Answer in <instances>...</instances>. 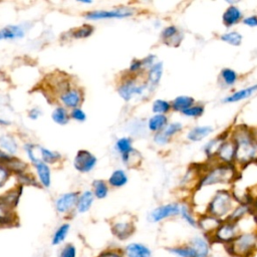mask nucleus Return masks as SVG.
I'll list each match as a JSON object with an SVG mask.
<instances>
[{
  "mask_svg": "<svg viewBox=\"0 0 257 257\" xmlns=\"http://www.w3.org/2000/svg\"><path fill=\"white\" fill-rule=\"evenodd\" d=\"M149 88V84H137L134 79L125 80L119 87L118 93L124 100H130L135 94H143Z\"/></svg>",
  "mask_w": 257,
  "mask_h": 257,
  "instance_id": "nucleus-12",
  "label": "nucleus"
},
{
  "mask_svg": "<svg viewBox=\"0 0 257 257\" xmlns=\"http://www.w3.org/2000/svg\"><path fill=\"white\" fill-rule=\"evenodd\" d=\"M8 176H9V172H8L7 168L0 165V187H2L4 185V183L8 179Z\"/></svg>",
  "mask_w": 257,
  "mask_h": 257,
  "instance_id": "nucleus-51",
  "label": "nucleus"
},
{
  "mask_svg": "<svg viewBox=\"0 0 257 257\" xmlns=\"http://www.w3.org/2000/svg\"><path fill=\"white\" fill-rule=\"evenodd\" d=\"M144 66H143V61L142 60H139V59H134L131 63V66H130V70L133 71V72H136V71H139L140 69H142Z\"/></svg>",
  "mask_w": 257,
  "mask_h": 257,
  "instance_id": "nucleus-52",
  "label": "nucleus"
},
{
  "mask_svg": "<svg viewBox=\"0 0 257 257\" xmlns=\"http://www.w3.org/2000/svg\"><path fill=\"white\" fill-rule=\"evenodd\" d=\"M134 14V10L126 7L115 8L112 10H94L84 14V17L91 20L98 19H111V18H123Z\"/></svg>",
  "mask_w": 257,
  "mask_h": 257,
  "instance_id": "nucleus-8",
  "label": "nucleus"
},
{
  "mask_svg": "<svg viewBox=\"0 0 257 257\" xmlns=\"http://www.w3.org/2000/svg\"><path fill=\"white\" fill-rule=\"evenodd\" d=\"M115 149L121 155L123 163H127L132 154L134 153V149L132 147V141L128 138H121L115 144Z\"/></svg>",
  "mask_w": 257,
  "mask_h": 257,
  "instance_id": "nucleus-24",
  "label": "nucleus"
},
{
  "mask_svg": "<svg viewBox=\"0 0 257 257\" xmlns=\"http://www.w3.org/2000/svg\"><path fill=\"white\" fill-rule=\"evenodd\" d=\"M256 91H257V84H253V85L244 87L240 90H237V91L227 95L226 97H224L223 102L232 103V102H237V101H240V100H244V99L252 96Z\"/></svg>",
  "mask_w": 257,
  "mask_h": 257,
  "instance_id": "nucleus-21",
  "label": "nucleus"
},
{
  "mask_svg": "<svg viewBox=\"0 0 257 257\" xmlns=\"http://www.w3.org/2000/svg\"><path fill=\"white\" fill-rule=\"evenodd\" d=\"M154 141L158 144V145H166L169 143L170 139L168 137H166V135L161 131L159 133H156L155 137H154Z\"/></svg>",
  "mask_w": 257,
  "mask_h": 257,
  "instance_id": "nucleus-49",
  "label": "nucleus"
},
{
  "mask_svg": "<svg viewBox=\"0 0 257 257\" xmlns=\"http://www.w3.org/2000/svg\"><path fill=\"white\" fill-rule=\"evenodd\" d=\"M125 257H152V249L144 243L132 242L122 249Z\"/></svg>",
  "mask_w": 257,
  "mask_h": 257,
  "instance_id": "nucleus-16",
  "label": "nucleus"
},
{
  "mask_svg": "<svg viewBox=\"0 0 257 257\" xmlns=\"http://www.w3.org/2000/svg\"><path fill=\"white\" fill-rule=\"evenodd\" d=\"M231 257H253L257 253V229L242 231L236 239L224 247Z\"/></svg>",
  "mask_w": 257,
  "mask_h": 257,
  "instance_id": "nucleus-4",
  "label": "nucleus"
},
{
  "mask_svg": "<svg viewBox=\"0 0 257 257\" xmlns=\"http://www.w3.org/2000/svg\"><path fill=\"white\" fill-rule=\"evenodd\" d=\"M161 37L167 45L178 46L183 39V34L175 25H169L163 29Z\"/></svg>",
  "mask_w": 257,
  "mask_h": 257,
  "instance_id": "nucleus-18",
  "label": "nucleus"
},
{
  "mask_svg": "<svg viewBox=\"0 0 257 257\" xmlns=\"http://www.w3.org/2000/svg\"><path fill=\"white\" fill-rule=\"evenodd\" d=\"M163 74V63L156 62L148 71V84L152 87L157 85Z\"/></svg>",
  "mask_w": 257,
  "mask_h": 257,
  "instance_id": "nucleus-31",
  "label": "nucleus"
},
{
  "mask_svg": "<svg viewBox=\"0 0 257 257\" xmlns=\"http://www.w3.org/2000/svg\"><path fill=\"white\" fill-rule=\"evenodd\" d=\"M70 116L75 119V120H78V121H84L85 118H86V115L84 113L83 110H81L80 108H73L70 112Z\"/></svg>",
  "mask_w": 257,
  "mask_h": 257,
  "instance_id": "nucleus-48",
  "label": "nucleus"
},
{
  "mask_svg": "<svg viewBox=\"0 0 257 257\" xmlns=\"http://www.w3.org/2000/svg\"><path fill=\"white\" fill-rule=\"evenodd\" d=\"M243 36L238 31H228L220 35V40L233 46H239L242 42Z\"/></svg>",
  "mask_w": 257,
  "mask_h": 257,
  "instance_id": "nucleus-35",
  "label": "nucleus"
},
{
  "mask_svg": "<svg viewBox=\"0 0 257 257\" xmlns=\"http://www.w3.org/2000/svg\"><path fill=\"white\" fill-rule=\"evenodd\" d=\"M166 250L175 257H197L193 248L189 245V243L173 245V246L167 247Z\"/></svg>",
  "mask_w": 257,
  "mask_h": 257,
  "instance_id": "nucleus-23",
  "label": "nucleus"
},
{
  "mask_svg": "<svg viewBox=\"0 0 257 257\" xmlns=\"http://www.w3.org/2000/svg\"><path fill=\"white\" fill-rule=\"evenodd\" d=\"M214 128L210 125H197L192 127L187 134V139L191 142H199L210 136Z\"/></svg>",
  "mask_w": 257,
  "mask_h": 257,
  "instance_id": "nucleus-22",
  "label": "nucleus"
},
{
  "mask_svg": "<svg viewBox=\"0 0 257 257\" xmlns=\"http://www.w3.org/2000/svg\"><path fill=\"white\" fill-rule=\"evenodd\" d=\"M194 104H196L195 98L192 96H189V95H179L176 98H174L173 101L171 102L172 108L174 110L180 111V112H183L184 110L188 109L189 107H191Z\"/></svg>",
  "mask_w": 257,
  "mask_h": 257,
  "instance_id": "nucleus-25",
  "label": "nucleus"
},
{
  "mask_svg": "<svg viewBox=\"0 0 257 257\" xmlns=\"http://www.w3.org/2000/svg\"><path fill=\"white\" fill-rule=\"evenodd\" d=\"M12 159L10 156H8L6 153L0 151V161H4V162H10Z\"/></svg>",
  "mask_w": 257,
  "mask_h": 257,
  "instance_id": "nucleus-54",
  "label": "nucleus"
},
{
  "mask_svg": "<svg viewBox=\"0 0 257 257\" xmlns=\"http://www.w3.org/2000/svg\"><path fill=\"white\" fill-rule=\"evenodd\" d=\"M225 137H226L225 135L224 136H219V137L211 140L210 142H208L205 145L204 152H205V154L207 155V157L209 159L215 158L216 153H217V151H218V149H219V147H220V145H221V143H222V141L224 140Z\"/></svg>",
  "mask_w": 257,
  "mask_h": 257,
  "instance_id": "nucleus-33",
  "label": "nucleus"
},
{
  "mask_svg": "<svg viewBox=\"0 0 257 257\" xmlns=\"http://www.w3.org/2000/svg\"><path fill=\"white\" fill-rule=\"evenodd\" d=\"M35 168H36L40 183L44 187L48 188L50 186V169H49V167L47 166L46 163L39 162V163L35 164Z\"/></svg>",
  "mask_w": 257,
  "mask_h": 257,
  "instance_id": "nucleus-32",
  "label": "nucleus"
},
{
  "mask_svg": "<svg viewBox=\"0 0 257 257\" xmlns=\"http://www.w3.org/2000/svg\"><path fill=\"white\" fill-rule=\"evenodd\" d=\"M189 245L193 248L197 257H210L212 254L213 243L210 237L200 234L192 237L189 240Z\"/></svg>",
  "mask_w": 257,
  "mask_h": 257,
  "instance_id": "nucleus-9",
  "label": "nucleus"
},
{
  "mask_svg": "<svg viewBox=\"0 0 257 257\" xmlns=\"http://www.w3.org/2000/svg\"><path fill=\"white\" fill-rule=\"evenodd\" d=\"M205 112V107L202 104H194L191 107H189L188 109L184 110L182 113L186 116L189 117H199L201 115H203V113Z\"/></svg>",
  "mask_w": 257,
  "mask_h": 257,
  "instance_id": "nucleus-43",
  "label": "nucleus"
},
{
  "mask_svg": "<svg viewBox=\"0 0 257 257\" xmlns=\"http://www.w3.org/2000/svg\"><path fill=\"white\" fill-rule=\"evenodd\" d=\"M59 98L65 106L73 109V108H77V106L81 103L82 94L80 90L76 88H70V89L64 90L59 95Z\"/></svg>",
  "mask_w": 257,
  "mask_h": 257,
  "instance_id": "nucleus-17",
  "label": "nucleus"
},
{
  "mask_svg": "<svg viewBox=\"0 0 257 257\" xmlns=\"http://www.w3.org/2000/svg\"><path fill=\"white\" fill-rule=\"evenodd\" d=\"M93 186V195L97 199H103L106 197L108 193V188L107 185L104 181L102 180H95L92 183Z\"/></svg>",
  "mask_w": 257,
  "mask_h": 257,
  "instance_id": "nucleus-39",
  "label": "nucleus"
},
{
  "mask_svg": "<svg viewBox=\"0 0 257 257\" xmlns=\"http://www.w3.org/2000/svg\"><path fill=\"white\" fill-rule=\"evenodd\" d=\"M95 257H125L123 251L118 248H107L98 253Z\"/></svg>",
  "mask_w": 257,
  "mask_h": 257,
  "instance_id": "nucleus-47",
  "label": "nucleus"
},
{
  "mask_svg": "<svg viewBox=\"0 0 257 257\" xmlns=\"http://www.w3.org/2000/svg\"><path fill=\"white\" fill-rule=\"evenodd\" d=\"M93 200H94V195L91 191H85L83 192L79 197H78V200H77V203H76V211L78 213H85L87 212L92 203H93Z\"/></svg>",
  "mask_w": 257,
  "mask_h": 257,
  "instance_id": "nucleus-27",
  "label": "nucleus"
},
{
  "mask_svg": "<svg viewBox=\"0 0 257 257\" xmlns=\"http://www.w3.org/2000/svg\"><path fill=\"white\" fill-rule=\"evenodd\" d=\"M17 202L18 195H15V193L0 199V226H10L15 222L16 216L14 207Z\"/></svg>",
  "mask_w": 257,
  "mask_h": 257,
  "instance_id": "nucleus-6",
  "label": "nucleus"
},
{
  "mask_svg": "<svg viewBox=\"0 0 257 257\" xmlns=\"http://www.w3.org/2000/svg\"><path fill=\"white\" fill-rule=\"evenodd\" d=\"M235 144V163L245 166L257 161V139L246 127H237L230 136Z\"/></svg>",
  "mask_w": 257,
  "mask_h": 257,
  "instance_id": "nucleus-1",
  "label": "nucleus"
},
{
  "mask_svg": "<svg viewBox=\"0 0 257 257\" xmlns=\"http://www.w3.org/2000/svg\"><path fill=\"white\" fill-rule=\"evenodd\" d=\"M127 182V176L122 170H115L109 177L108 183L112 187H122Z\"/></svg>",
  "mask_w": 257,
  "mask_h": 257,
  "instance_id": "nucleus-36",
  "label": "nucleus"
},
{
  "mask_svg": "<svg viewBox=\"0 0 257 257\" xmlns=\"http://www.w3.org/2000/svg\"><path fill=\"white\" fill-rule=\"evenodd\" d=\"M76 256H77V249L72 243L64 244L58 253V257H76Z\"/></svg>",
  "mask_w": 257,
  "mask_h": 257,
  "instance_id": "nucleus-44",
  "label": "nucleus"
},
{
  "mask_svg": "<svg viewBox=\"0 0 257 257\" xmlns=\"http://www.w3.org/2000/svg\"><path fill=\"white\" fill-rule=\"evenodd\" d=\"M41 158H42V162H44V163H53V162L58 161L61 158V156L56 152H52V151L42 148Z\"/></svg>",
  "mask_w": 257,
  "mask_h": 257,
  "instance_id": "nucleus-46",
  "label": "nucleus"
},
{
  "mask_svg": "<svg viewBox=\"0 0 257 257\" xmlns=\"http://www.w3.org/2000/svg\"><path fill=\"white\" fill-rule=\"evenodd\" d=\"M51 116H52V119L56 123H59V124H65L69 120L68 112H67V110L63 106H57L53 110Z\"/></svg>",
  "mask_w": 257,
  "mask_h": 257,
  "instance_id": "nucleus-40",
  "label": "nucleus"
},
{
  "mask_svg": "<svg viewBox=\"0 0 257 257\" xmlns=\"http://www.w3.org/2000/svg\"><path fill=\"white\" fill-rule=\"evenodd\" d=\"M243 19V13L241 9L236 5H230L224 11L222 16L223 24L226 27H232L239 23Z\"/></svg>",
  "mask_w": 257,
  "mask_h": 257,
  "instance_id": "nucleus-19",
  "label": "nucleus"
},
{
  "mask_svg": "<svg viewBox=\"0 0 257 257\" xmlns=\"http://www.w3.org/2000/svg\"><path fill=\"white\" fill-rule=\"evenodd\" d=\"M182 128H183V125L181 122H171V123H168L167 126L162 132L166 135V137L171 139L173 136L180 133Z\"/></svg>",
  "mask_w": 257,
  "mask_h": 257,
  "instance_id": "nucleus-45",
  "label": "nucleus"
},
{
  "mask_svg": "<svg viewBox=\"0 0 257 257\" xmlns=\"http://www.w3.org/2000/svg\"><path fill=\"white\" fill-rule=\"evenodd\" d=\"M136 227L133 221L131 220H120L116 221L111 225V232L118 240L128 239L135 232Z\"/></svg>",
  "mask_w": 257,
  "mask_h": 257,
  "instance_id": "nucleus-13",
  "label": "nucleus"
},
{
  "mask_svg": "<svg viewBox=\"0 0 257 257\" xmlns=\"http://www.w3.org/2000/svg\"><path fill=\"white\" fill-rule=\"evenodd\" d=\"M40 115V110L38 108H32L30 111H29V117L32 118V119H36L38 116Z\"/></svg>",
  "mask_w": 257,
  "mask_h": 257,
  "instance_id": "nucleus-53",
  "label": "nucleus"
},
{
  "mask_svg": "<svg viewBox=\"0 0 257 257\" xmlns=\"http://www.w3.org/2000/svg\"><path fill=\"white\" fill-rule=\"evenodd\" d=\"M24 36V29L20 25H8L0 29V40L16 39Z\"/></svg>",
  "mask_w": 257,
  "mask_h": 257,
  "instance_id": "nucleus-26",
  "label": "nucleus"
},
{
  "mask_svg": "<svg viewBox=\"0 0 257 257\" xmlns=\"http://www.w3.org/2000/svg\"><path fill=\"white\" fill-rule=\"evenodd\" d=\"M69 230H70V225L68 223H63L59 227H57V229L54 231L51 237V244L53 246H58L62 244L65 241L69 233Z\"/></svg>",
  "mask_w": 257,
  "mask_h": 257,
  "instance_id": "nucleus-30",
  "label": "nucleus"
},
{
  "mask_svg": "<svg viewBox=\"0 0 257 257\" xmlns=\"http://www.w3.org/2000/svg\"><path fill=\"white\" fill-rule=\"evenodd\" d=\"M253 210L254 209L252 207V204L250 203H238L234 207V209L232 210V212L230 213V215L226 220L239 223L242 220H244L246 217L251 215Z\"/></svg>",
  "mask_w": 257,
  "mask_h": 257,
  "instance_id": "nucleus-20",
  "label": "nucleus"
},
{
  "mask_svg": "<svg viewBox=\"0 0 257 257\" xmlns=\"http://www.w3.org/2000/svg\"><path fill=\"white\" fill-rule=\"evenodd\" d=\"M96 164V158L86 150H79L74 158V168L81 172L87 173L91 171Z\"/></svg>",
  "mask_w": 257,
  "mask_h": 257,
  "instance_id": "nucleus-11",
  "label": "nucleus"
},
{
  "mask_svg": "<svg viewBox=\"0 0 257 257\" xmlns=\"http://www.w3.org/2000/svg\"><path fill=\"white\" fill-rule=\"evenodd\" d=\"M235 144L231 137H225L222 141L215 158L221 164H233L235 162Z\"/></svg>",
  "mask_w": 257,
  "mask_h": 257,
  "instance_id": "nucleus-10",
  "label": "nucleus"
},
{
  "mask_svg": "<svg viewBox=\"0 0 257 257\" xmlns=\"http://www.w3.org/2000/svg\"><path fill=\"white\" fill-rule=\"evenodd\" d=\"M78 194L76 192L65 193L59 196L55 201V209L59 214L68 213L73 207H76L78 200Z\"/></svg>",
  "mask_w": 257,
  "mask_h": 257,
  "instance_id": "nucleus-14",
  "label": "nucleus"
},
{
  "mask_svg": "<svg viewBox=\"0 0 257 257\" xmlns=\"http://www.w3.org/2000/svg\"><path fill=\"white\" fill-rule=\"evenodd\" d=\"M237 204L232 192L225 189L218 190L209 200L204 213L220 220H226Z\"/></svg>",
  "mask_w": 257,
  "mask_h": 257,
  "instance_id": "nucleus-3",
  "label": "nucleus"
},
{
  "mask_svg": "<svg viewBox=\"0 0 257 257\" xmlns=\"http://www.w3.org/2000/svg\"><path fill=\"white\" fill-rule=\"evenodd\" d=\"M168 124V117L166 114H154L148 121L149 130L155 133L163 131Z\"/></svg>",
  "mask_w": 257,
  "mask_h": 257,
  "instance_id": "nucleus-29",
  "label": "nucleus"
},
{
  "mask_svg": "<svg viewBox=\"0 0 257 257\" xmlns=\"http://www.w3.org/2000/svg\"><path fill=\"white\" fill-rule=\"evenodd\" d=\"M233 164H221L210 168L204 175L201 176L197 190H201L206 187L222 184H231L237 178V171Z\"/></svg>",
  "mask_w": 257,
  "mask_h": 257,
  "instance_id": "nucleus-2",
  "label": "nucleus"
},
{
  "mask_svg": "<svg viewBox=\"0 0 257 257\" xmlns=\"http://www.w3.org/2000/svg\"><path fill=\"white\" fill-rule=\"evenodd\" d=\"M180 210H181L180 203H169V204L161 205L155 208L149 214V220L152 223H159L166 219L180 216Z\"/></svg>",
  "mask_w": 257,
  "mask_h": 257,
  "instance_id": "nucleus-7",
  "label": "nucleus"
},
{
  "mask_svg": "<svg viewBox=\"0 0 257 257\" xmlns=\"http://www.w3.org/2000/svg\"><path fill=\"white\" fill-rule=\"evenodd\" d=\"M180 216L181 218L191 227L198 228V218L195 215L194 210L191 206L188 204H181V210H180Z\"/></svg>",
  "mask_w": 257,
  "mask_h": 257,
  "instance_id": "nucleus-28",
  "label": "nucleus"
},
{
  "mask_svg": "<svg viewBox=\"0 0 257 257\" xmlns=\"http://www.w3.org/2000/svg\"><path fill=\"white\" fill-rule=\"evenodd\" d=\"M171 102L165 99H156L152 105V109L155 114H166L171 110Z\"/></svg>",
  "mask_w": 257,
  "mask_h": 257,
  "instance_id": "nucleus-38",
  "label": "nucleus"
},
{
  "mask_svg": "<svg viewBox=\"0 0 257 257\" xmlns=\"http://www.w3.org/2000/svg\"><path fill=\"white\" fill-rule=\"evenodd\" d=\"M93 31V27L90 25H82L71 31V36L73 38H85L88 37Z\"/></svg>",
  "mask_w": 257,
  "mask_h": 257,
  "instance_id": "nucleus-41",
  "label": "nucleus"
},
{
  "mask_svg": "<svg viewBox=\"0 0 257 257\" xmlns=\"http://www.w3.org/2000/svg\"><path fill=\"white\" fill-rule=\"evenodd\" d=\"M220 78L222 80V82L227 85V86H232L234 85L237 80H238V74L237 72L232 69V68H229V67H226V68H223L221 70V73H220Z\"/></svg>",
  "mask_w": 257,
  "mask_h": 257,
  "instance_id": "nucleus-34",
  "label": "nucleus"
},
{
  "mask_svg": "<svg viewBox=\"0 0 257 257\" xmlns=\"http://www.w3.org/2000/svg\"><path fill=\"white\" fill-rule=\"evenodd\" d=\"M223 220L213 217L209 214H201L198 218V228L201 230L202 234L211 237V235L216 231Z\"/></svg>",
  "mask_w": 257,
  "mask_h": 257,
  "instance_id": "nucleus-15",
  "label": "nucleus"
},
{
  "mask_svg": "<svg viewBox=\"0 0 257 257\" xmlns=\"http://www.w3.org/2000/svg\"><path fill=\"white\" fill-rule=\"evenodd\" d=\"M241 232L240 222L223 220L216 231L211 235L210 239L213 244H220L225 247L232 243Z\"/></svg>",
  "mask_w": 257,
  "mask_h": 257,
  "instance_id": "nucleus-5",
  "label": "nucleus"
},
{
  "mask_svg": "<svg viewBox=\"0 0 257 257\" xmlns=\"http://www.w3.org/2000/svg\"><path fill=\"white\" fill-rule=\"evenodd\" d=\"M0 146L10 154H14L17 150V145L15 141L13 140V138L8 136L0 137Z\"/></svg>",
  "mask_w": 257,
  "mask_h": 257,
  "instance_id": "nucleus-42",
  "label": "nucleus"
},
{
  "mask_svg": "<svg viewBox=\"0 0 257 257\" xmlns=\"http://www.w3.org/2000/svg\"><path fill=\"white\" fill-rule=\"evenodd\" d=\"M242 23L249 27H256L257 26V15H249L242 19Z\"/></svg>",
  "mask_w": 257,
  "mask_h": 257,
  "instance_id": "nucleus-50",
  "label": "nucleus"
},
{
  "mask_svg": "<svg viewBox=\"0 0 257 257\" xmlns=\"http://www.w3.org/2000/svg\"><path fill=\"white\" fill-rule=\"evenodd\" d=\"M25 150L27 152V156L34 164L42 162V158H41L42 147H39L33 144H27L25 145Z\"/></svg>",
  "mask_w": 257,
  "mask_h": 257,
  "instance_id": "nucleus-37",
  "label": "nucleus"
}]
</instances>
